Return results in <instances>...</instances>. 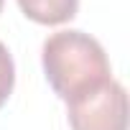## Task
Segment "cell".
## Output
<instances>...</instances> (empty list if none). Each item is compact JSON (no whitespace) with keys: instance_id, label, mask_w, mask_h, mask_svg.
Here are the masks:
<instances>
[{"instance_id":"obj_1","label":"cell","mask_w":130,"mask_h":130,"mask_svg":"<svg viewBox=\"0 0 130 130\" xmlns=\"http://www.w3.org/2000/svg\"><path fill=\"white\" fill-rule=\"evenodd\" d=\"M43 72L51 89L69 102L84 92L112 79L110 59L97 38L84 31H59L43 41L41 48Z\"/></svg>"},{"instance_id":"obj_2","label":"cell","mask_w":130,"mask_h":130,"mask_svg":"<svg viewBox=\"0 0 130 130\" xmlns=\"http://www.w3.org/2000/svg\"><path fill=\"white\" fill-rule=\"evenodd\" d=\"M72 130H127V94L115 79L67 102Z\"/></svg>"},{"instance_id":"obj_3","label":"cell","mask_w":130,"mask_h":130,"mask_svg":"<svg viewBox=\"0 0 130 130\" xmlns=\"http://www.w3.org/2000/svg\"><path fill=\"white\" fill-rule=\"evenodd\" d=\"M18 8L33 23L61 26V23H69L77 15L79 0H18Z\"/></svg>"},{"instance_id":"obj_4","label":"cell","mask_w":130,"mask_h":130,"mask_svg":"<svg viewBox=\"0 0 130 130\" xmlns=\"http://www.w3.org/2000/svg\"><path fill=\"white\" fill-rule=\"evenodd\" d=\"M13 84H15V64H13V56L8 51V46L0 41V107H3L13 92Z\"/></svg>"},{"instance_id":"obj_5","label":"cell","mask_w":130,"mask_h":130,"mask_svg":"<svg viewBox=\"0 0 130 130\" xmlns=\"http://www.w3.org/2000/svg\"><path fill=\"white\" fill-rule=\"evenodd\" d=\"M3 3H5V0H0V13H3Z\"/></svg>"}]
</instances>
